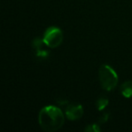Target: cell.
I'll return each mask as SVG.
<instances>
[{
  "instance_id": "cell-1",
  "label": "cell",
  "mask_w": 132,
  "mask_h": 132,
  "mask_svg": "<svg viewBox=\"0 0 132 132\" xmlns=\"http://www.w3.org/2000/svg\"><path fill=\"white\" fill-rule=\"evenodd\" d=\"M65 117L60 108L53 105L45 106L40 110L38 121L40 127L44 130L53 132L60 129L64 124Z\"/></svg>"
},
{
  "instance_id": "cell-2",
  "label": "cell",
  "mask_w": 132,
  "mask_h": 132,
  "mask_svg": "<svg viewBox=\"0 0 132 132\" xmlns=\"http://www.w3.org/2000/svg\"><path fill=\"white\" fill-rule=\"evenodd\" d=\"M99 80L101 87L107 92H110L117 86L119 77L112 67L103 64L99 69Z\"/></svg>"
},
{
  "instance_id": "cell-3",
  "label": "cell",
  "mask_w": 132,
  "mask_h": 132,
  "mask_svg": "<svg viewBox=\"0 0 132 132\" xmlns=\"http://www.w3.org/2000/svg\"><path fill=\"white\" fill-rule=\"evenodd\" d=\"M44 42L49 48H56L63 41V34L59 27L51 26L46 29L44 34Z\"/></svg>"
},
{
  "instance_id": "cell-4",
  "label": "cell",
  "mask_w": 132,
  "mask_h": 132,
  "mask_svg": "<svg viewBox=\"0 0 132 132\" xmlns=\"http://www.w3.org/2000/svg\"><path fill=\"white\" fill-rule=\"evenodd\" d=\"M83 107L78 103H71L65 109V116L69 120H78L83 115Z\"/></svg>"
},
{
  "instance_id": "cell-5",
  "label": "cell",
  "mask_w": 132,
  "mask_h": 132,
  "mask_svg": "<svg viewBox=\"0 0 132 132\" xmlns=\"http://www.w3.org/2000/svg\"><path fill=\"white\" fill-rule=\"evenodd\" d=\"M32 46H33L34 52L35 53L36 56L39 57V58H46L49 55V51L45 48V46L47 45L44 42L43 38L41 39L40 37L35 38L33 43H32Z\"/></svg>"
},
{
  "instance_id": "cell-6",
  "label": "cell",
  "mask_w": 132,
  "mask_h": 132,
  "mask_svg": "<svg viewBox=\"0 0 132 132\" xmlns=\"http://www.w3.org/2000/svg\"><path fill=\"white\" fill-rule=\"evenodd\" d=\"M120 92L125 98L132 97V81H127L120 86Z\"/></svg>"
},
{
  "instance_id": "cell-7",
  "label": "cell",
  "mask_w": 132,
  "mask_h": 132,
  "mask_svg": "<svg viewBox=\"0 0 132 132\" xmlns=\"http://www.w3.org/2000/svg\"><path fill=\"white\" fill-rule=\"evenodd\" d=\"M108 104H109L108 98L101 96V97H100L99 99L97 100V101H96V108L99 110H102L108 106Z\"/></svg>"
},
{
  "instance_id": "cell-8",
  "label": "cell",
  "mask_w": 132,
  "mask_h": 132,
  "mask_svg": "<svg viewBox=\"0 0 132 132\" xmlns=\"http://www.w3.org/2000/svg\"><path fill=\"white\" fill-rule=\"evenodd\" d=\"M100 130H101V128L97 124H90L88 127L85 128V131L88 132H98Z\"/></svg>"
}]
</instances>
